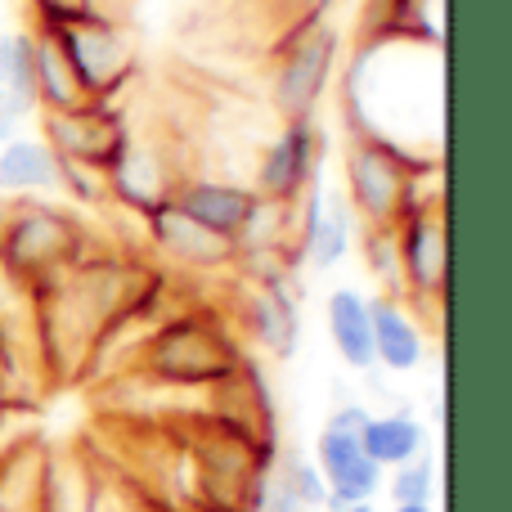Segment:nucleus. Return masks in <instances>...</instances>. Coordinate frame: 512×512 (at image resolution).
Masks as SVG:
<instances>
[{
	"instance_id": "1a4fd4ad",
	"label": "nucleus",
	"mask_w": 512,
	"mask_h": 512,
	"mask_svg": "<svg viewBox=\"0 0 512 512\" xmlns=\"http://www.w3.org/2000/svg\"><path fill=\"white\" fill-rule=\"evenodd\" d=\"M41 117V140L50 144V153L59 162H77V167L108 171L117 162V153L131 140V117L117 104H90L68 108V113H36Z\"/></svg>"
},
{
	"instance_id": "423d86ee",
	"label": "nucleus",
	"mask_w": 512,
	"mask_h": 512,
	"mask_svg": "<svg viewBox=\"0 0 512 512\" xmlns=\"http://www.w3.org/2000/svg\"><path fill=\"white\" fill-rule=\"evenodd\" d=\"M364 423H369V405L342 400V405L328 409L324 427H319L310 459H315L319 477H324V486H328L324 512L342 508V504H373V499L382 495V477H387V472L364 454V445H360Z\"/></svg>"
},
{
	"instance_id": "ddd939ff",
	"label": "nucleus",
	"mask_w": 512,
	"mask_h": 512,
	"mask_svg": "<svg viewBox=\"0 0 512 512\" xmlns=\"http://www.w3.org/2000/svg\"><path fill=\"white\" fill-rule=\"evenodd\" d=\"M243 328L252 346H261L270 360H292L301 346V288L297 279L256 283L243 301Z\"/></svg>"
},
{
	"instance_id": "20e7f679",
	"label": "nucleus",
	"mask_w": 512,
	"mask_h": 512,
	"mask_svg": "<svg viewBox=\"0 0 512 512\" xmlns=\"http://www.w3.org/2000/svg\"><path fill=\"white\" fill-rule=\"evenodd\" d=\"M337 63H342V36L324 14H306L301 27L283 36L270 72V104L283 122H306L319 113Z\"/></svg>"
},
{
	"instance_id": "5701e85b",
	"label": "nucleus",
	"mask_w": 512,
	"mask_h": 512,
	"mask_svg": "<svg viewBox=\"0 0 512 512\" xmlns=\"http://www.w3.org/2000/svg\"><path fill=\"white\" fill-rule=\"evenodd\" d=\"M382 495L391 504H436V454H418V459L400 463L382 477Z\"/></svg>"
},
{
	"instance_id": "393cba45",
	"label": "nucleus",
	"mask_w": 512,
	"mask_h": 512,
	"mask_svg": "<svg viewBox=\"0 0 512 512\" xmlns=\"http://www.w3.org/2000/svg\"><path fill=\"white\" fill-rule=\"evenodd\" d=\"M0 90H14V95L32 99V36L27 27H14V32H0Z\"/></svg>"
},
{
	"instance_id": "c756f323",
	"label": "nucleus",
	"mask_w": 512,
	"mask_h": 512,
	"mask_svg": "<svg viewBox=\"0 0 512 512\" xmlns=\"http://www.w3.org/2000/svg\"><path fill=\"white\" fill-rule=\"evenodd\" d=\"M328 512H378L373 504H342V508H328Z\"/></svg>"
},
{
	"instance_id": "6ab92c4d",
	"label": "nucleus",
	"mask_w": 512,
	"mask_h": 512,
	"mask_svg": "<svg viewBox=\"0 0 512 512\" xmlns=\"http://www.w3.org/2000/svg\"><path fill=\"white\" fill-rule=\"evenodd\" d=\"M360 445L382 472H391L432 450V432L414 409H387V414H369V423L360 427Z\"/></svg>"
},
{
	"instance_id": "c85d7f7f",
	"label": "nucleus",
	"mask_w": 512,
	"mask_h": 512,
	"mask_svg": "<svg viewBox=\"0 0 512 512\" xmlns=\"http://www.w3.org/2000/svg\"><path fill=\"white\" fill-rule=\"evenodd\" d=\"M391 512H436V504H391Z\"/></svg>"
},
{
	"instance_id": "a211bd4d",
	"label": "nucleus",
	"mask_w": 512,
	"mask_h": 512,
	"mask_svg": "<svg viewBox=\"0 0 512 512\" xmlns=\"http://www.w3.org/2000/svg\"><path fill=\"white\" fill-rule=\"evenodd\" d=\"M32 36V95H36V113H68V108L90 104L81 81L72 77L68 59H63L59 41H54L50 27L32 23L27 27Z\"/></svg>"
},
{
	"instance_id": "cd10ccee",
	"label": "nucleus",
	"mask_w": 512,
	"mask_h": 512,
	"mask_svg": "<svg viewBox=\"0 0 512 512\" xmlns=\"http://www.w3.org/2000/svg\"><path fill=\"white\" fill-rule=\"evenodd\" d=\"M27 117H36V104H32V99L14 95V90H0V144L14 140L18 126H23Z\"/></svg>"
},
{
	"instance_id": "f3484780",
	"label": "nucleus",
	"mask_w": 512,
	"mask_h": 512,
	"mask_svg": "<svg viewBox=\"0 0 512 512\" xmlns=\"http://www.w3.org/2000/svg\"><path fill=\"white\" fill-rule=\"evenodd\" d=\"M0 194L9 198H50L59 194V158L41 135H14L0 144Z\"/></svg>"
},
{
	"instance_id": "aec40b11",
	"label": "nucleus",
	"mask_w": 512,
	"mask_h": 512,
	"mask_svg": "<svg viewBox=\"0 0 512 512\" xmlns=\"http://www.w3.org/2000/svg\"><path fill=\"white\" fill-rule=\"evenodd\" d=\"M355 248V216L346 203H319V212L310 216V225L301 230L297 239V261L301 270H315V274H328L351 256Z\"/></svg>"
},
{
	"instance_id": "0eeeda50",
	"label": "nucleus",
	"mask_w": 512,
	"mask_h": 512,
	"mask_svg": "<svg viewBox=\"0 0 512 512\" xmlns=\"http://www.w3.org/2000/svg\"><path fill=\"white\" fill-rule=\"evenodd\" d=\"M409 162L400 149L373 140V135H351L342 158V180H346V207L360 225H396L405 216L409 198Z\"/></svg>"
},
{
	"instance_id": "7ed1b4c3",
	"label": "nucleus",
	"mask_w": 512,
	"mask_h": 512,
	"mask_svg": "<svg viewBox=\"0 0 512 512\" xmlns=\"http://www.w3.org/2000/svg\"><path fill=\"white\" fill-rule=\"evenodd\" d=\"M86 256H90V230L68 207L41 203V198H14L0 212V261L23 283H32L36 292L59 283Z\"/></svg>"
},
{
	"instance_id": "9d476101",
	"label": "nucleus",
	"mask_w": 512,
	"mask_h": 512,
	"mask_svg": "<svg viewBox=\"0 0 512 512\" xmlns=\"http://www.w3.org/2000/svg\"><path fill=\"white\" fill-rule=\"evenodd\" d=\"M185 176L189 171L180 167L167 144L131 131L126 149L117 153V162L104 171V189H108V203L126 207V212H135V216H149V212H158L162 203L176 198V185Z\"/></svg>"
},
{
	"instance_id": "a878e982",
	"label": "nucleus",
	"mask_w": 512,
	"mask_h": 512,
	"mask_svg": "<svg viewBox=\"0 0 512 512\" xmlns=\"http://www.w3.org/2000/svg\"><path fill=\"white\" fill-rule=\"evenodd\" d=\"M59 194L72 198V203H81V207H108L104 171L77 167V162H59Z\"/></svg>"
},
{
	"instance_id": "39448f33",
	"label": "nucleus",
	"mask_w": 512,
	"mask_h": 512,
	"mask_svg": "<svg viewBox=\"0 0 512 512\" xmlns=\"http://www.w3.org/2000/svg\"><path fill=\"white\" fill-rule=\"evenodd\" d=\"M54 41H59L63 59H68L72 77L81 81L86 99H99V104H117V95H126V86L140 72V54H135V41L117 18H108L104 9L90 18H77V23L50 27Z\"/></svg>"
},
{
	"instance_id": "9b49d317",
	"label": "nucleus",
	"mask_w": 512,
	"mask_h": 512,
	"mask_svg": "<svg viewBox=\"0 0 512 512\" xmlns=\"http://www.w3.org/2000/svg\"><path fill=\"white\" fill-rule=\"evenodd\" d=\"M319 167H324V135H319L315 117H306V122H283L279 135L256 153L248 185H252V194L292 207V203H301V194L319 180Z\"/></svg>"
},
{
	"instance_id": "412c9836",
	"label": "nucleus",
	"mask_w": 512,
	"mask_h": 512,
	"mask_svg": "<svg viewBox=\"0 0 512 512\" xmlns=\"http://www.w3.org/2000/svg\"><path fill=\"white\" fill-rule=\"evenodd\" d=\"M45 459H50V450H41L32 436L9 445V450L0 454V512H36L41 508Z\"/></svg>"
},
{
	"instance_id": "dca6fc26",
	"label": "nucleus",
	"mask_w": 512,
	"mask_h": 512,
	"mask_svg": "<svg viewBox=\"0 0 512 512\" xmlns=\"http://www.w3.org/2000/svg\"><path fill=\"white\" fill-rule=\"evenodd\" d=\"M324 324L328 342H333L337 360L351 373H373V319H369V297L360 288H333L324 301Z\"/></svg>"
},
{
	"instance_id": "bb28decb",
	"label": "nucleus",
	"mask_w": 512,
	"mask_h": 512,
	"mask_svg": "<svg viewBox=\"0 0 512 512\" xmlns=\"http://www.w3.org/2000/svg\"><path fill=\"white\" fill-rule=\"evenodd\" d=\"M27 14L41 27H63V23L99 14V0H27Z\"/></svg>"
},
{
	"instance_id": "4be33fe9",
	"label": "nucleus",
	"mask_w": 512,
	"mask_h": 512,
	"mask_svg": "<svg viewBox=\"0 0 512 512\" xmlns=\"http://www.w3.org/2000/svg\"><path fill=\"white\" fill-rule=\"evenodd\" d=\"M270 472H274V481H279V486L288 490V495L297 499L306 512H319L328 504V486H324V477H319V468H315V459H310V454H301V450L279 454V459L270 463Z\"/></svg>"
},
{
	"instance_id": "f257e3e1",
	"label": "nucleus",
	"mask_w": 512,
	"mask_h": 512,
	"mask_svg": "<svg viewBox=\"0 0 512 512\" xmlns=\"http://www.w3.org/2000/svg\"><path fill=\"white\" fill-rule=\"evenodd\" d=\"M342 108L351 135L400 149L409 162H441L445 135V63L441 45L405 32H382L355 50L342 77Z\"/></svg>"
},
{
	"instance_id": "6e6552de",
	"label": "nucleus",
	"mask_w": 512,
	"mask_h": 512,
	"mask_svg": "<svg viewBox=\"0 0 512 512\" xmlns=\"http://www.w3.org/2000/svg\"><path fill=\"white\" fill-rule=\"evenodd\" d=\"M396 256H400V297L409 306H445L450 283V230H445V203L409 207L396 225Z\"/></svg>"
},
{
	"instance_id": "f8f14e48",
	"label": "nucleus",
	"mask_w": 512,
	"mask_h": 512,
	"mask_svg": "<svg viewBox=\"0 0 512 512\" xmlns=\"http://www.w3.org/2000/svg\"><path fill=\"white\" fill-rule=\"evenodd\" d=\"M144 234H149L153 248L167 256V261H176L180 270L216 274V270H230L234 265V239L230 234L207 230L203 221L185 216L176 203H162L158 212L144 216Z\"/></svg>"
},
{
	"instance_id": "f03ea898",
	"label": "nucleus",
	"mask_w": 512,
	"mask_h": 512,
	"mask_svg": "<svg viewBox=\"0 0 512 512\" xmlns=\"http://www.w3.org/2000/svg\"><path fill=\"white\" fill-rule=\"evenodd\" d=\"M248 369L234 333L207 310L162 315L135 351V373L153 387L171 391H212Z\"/></svg>"
},
{
	"instance_id": "4468645a",
	"label": "nucleus",
	"mask_w": 512,
	"mask_h": 512,
	"mask_svg": "<svg viewBox=\"0 0 512 512\" xmlns=\"http://www.w3.org/2000/svg\"><path fill=\"white\" fill-rule=\"evenodd\" d=\"M373 319V364L387 373H418L427 360V333L418 324L414 306L405 297H387L373 292L369 297Z\"/></svg>"
},
{
	"instance_id": "2eb2a0df",
	"label": "nucleus",
	"mask_w": 512,
	"mask_h": 512,
	"mask_svg": "<svg viewBox=\"0 0 512 512\" xmlns=\"http://www.w3.org/2000/svg\"><path fill=\"white\" fill-rule=\"evenodd\" d=\"M252 198H256L252 185H243V180H234V176H185L176 185V198H171V203H176L185 216L203 221L207 230L230 234L234 239V230L243 225Z\"/></svg>"
},
{
	"instance_id": "b1692460",
	"label": "nucleus",
	"mask_w": 512,
	"mask_h": 512,
	"mask_svg": "<svg viewBox=\"0 0 512 512\" xmlns=\"http://www.w3.org/2000/svg\"><path fill=\"white\" fill-rule=\"evenodd\" d=\"M360 252H364V270L378 274L382 292H387V297H400L396 230H391V225H364V234H360Z\"/></svg>"
}]
</instances>
